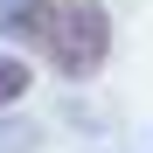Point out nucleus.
I'll use <instances>...</instances> for the list:
<instances>
[{"label": "nucleus", "instance_id": "obj_1", "mask_svg": "<svg viewBox=\"0 0 153 153\" xmlns=\"http://www.w3.org/2000/svg\"><path fill=\"white\" fill-rule=\"evenodd\" d=\"M0 28L28 35L49 56V70L70 76V84L97 76L105 56H111V21L91 0H0Z\"/></svg>", "mask_w": 153, "mask_h": 153}, {"label": "nucleus", "instance_id": "obj_2", "mask_svg": "<svg viewBox=\"0 0 153 153\" xmlns=\"http://www.w3.org/2000/svg\"><path fill=\"white\" fill-rule=\"evenodd\" d=\"M28 84H35V76H28V63H21V56H0V111H7V105H21V97H28Z\"/></svg>", "mask_w": 153, "mask_h": 153}]
</instances>
